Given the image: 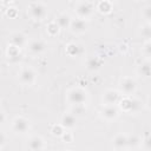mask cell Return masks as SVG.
Returning a JSON list of instances; mask_svg holds the SVG:
<instances>
[{"instance_id": "6da1fadb", "label": "cell", "mask_w": 151, "mask_h": 151, "mask_svg": "<svg viewBox=\"0 0 151 151\" xmlns=\"http://www.w3.org/2000/svg\"><path fill=\"white\" fill-rule=\"evenodd\" d=\"M88 99V94L86 92L85 88L83 87H79V86H76V87H72L67 91L66 93V101L73 106V105H85L86 101Z\"/></svg>"}, {"instance_id": "7a4b0ae2", "label": "cell", "mask_w": 151, "mask_h": 151, "mask_svg": "<svg viewBox=\"0 0 151 151\" xmlns=\"http://www.w3.org/2000/svg\"><path fill=\"white\" fill-rule=\"evenodd\" d=\"M118 107L125 113H136L142 107V101L133 98L132 96H124L118 101Z\"/></svg>"}, {"instance_id": "3957f363", "label": "cell", "mask_w": 151, "mask_h": 151, "mask_svg": "<svg viewBox=\"0 0 151 151\" xmlns=\"http://www.w3.org/2000/svg\"><path fill=\"white\" fill-rule=\"evenodd\" d=\"M47 13H48L47 6L42 2H39V1L32 2L27 7V14L29 15V18L32 20H35V21L44 20L47 17Z\"/></svg>"}, {"instance_id": "277c9868", "label": "cell", "mask_w": 151, "mask_h": 151, "mask_svg": "<svg viewBox=\"0 0 151 151\" xmlns=\"http://www.w3.org/2000/svg\"><path fill=\"white\" fill-rule=\"evenodd\" d=\"M118 88L123 96H132L137 91V81L132 77H123L118 83Z\"/></svg>"}, {"instance_id": "5b68a950", "label": "cell", "mask_w": 151, "mask_h": 151, "mask_svg": "<svg viewBox=\"0 0 151 151\" xmlns=\"http://www.w3.org/2000/svg\"><path fill=\"white\" fill-rule=\"evenodd\" d=\"M19 81L24 86H32L37 81V73L31 66H25L19 72Z\"/></svg>"}, {"instance_id": "8992f818", "label": "cell", "mask_w": 151, "mask_h": 151, "mask_svg": "<svg viewBox=\"0 0 151 151\" xmlns=\"http://www.w3.org/2000/svg\"><path fill=\"white\" fill-rule=\"evenodd\" d=\"M74 12L77 14V18L87 20L88 18L92 17V14L94 12V6L90 1H79V2H77L76 7H74Z\"/></svg>"}, {"instance_id": "52a82bcc", "label": "cell", "mask_w": 151, "mask_h": 151, "mask_svg": "<svg viewBox=\"0 0 151 151\" xmlns=\"http://www.w3.org/2000/svg\"><path fill=\"white\" fill-rule=\"evenodd\" d=\"M12 130L17 134H25L29 130V120L24 116H17L12 122Z\"/></svg>"}, {"instance_id": "ba28073f", "label": "cell", "mask_w": 151, "mask_h": 151, "mask_svg": "<svg viewBox=\"0 0 151 151\" xmlns=\"http://www.w3.org/2000/svg\"><path fill=\"white\" fill-rule=\"evenodd\" d=\"M68 29L76 34V35H80L87 32L88 29V21L86 19H81V18H77V19H72Z\"/></svg>"}, {"instance_id": "9c48e42d", "label": "cell", "mask_w": 151, "mask_h": 151, "mask_svg": "<svg viewBox=\"0 0 151 151\" xmlns=\"http://www.w3.org/2000/svg\"><path fill=\"white\" fill-rule=\"evenodd\" d=\"M99 116L106 122H113L119 117V109L117 105H104L99 111Z\"/></svg>"}, {"instance_id": "30bf717a", "label": "cell", "mask_w": 151, "mask_h": 151, "mask_svg": "<svg viewBox=\"0 0 151 151\" xmlns=\"http://www.w3.org/2000/svg\"><path fill=\"white\" fill-rule=\"evenodd\" d=\"M120 98H122V94L119 91L109 88L103 93V97H101L103 105H117Z\"/></svg>"}, {"instance_id": "8fae6325", "label": "cell", "mask_w": 151, "mask_h": 151, "mask_svg": "<svg viewBox=\"0 0 151 151\" xmlns=\"http://www.w3.org/2000/svg\"><path fill=\"white\" fill-rule=\"evenodd\" d=\"M26 47H27V50H28V52H29L31 54H33V55H39V54H41V53L45 52V50H46V44H45L44 40L34 39V40L28 41V44H27Z\"/></svg>"}, {"instance_id": "7c38bea8", "label": "cell", "mask_w": 151, "mask_h": 151, "mask_svg": "<svg viewBox=\"0 0 151 151\" xmlns=\"http://www.w3.org/2000/svg\"><path fill=\"white\" fill-rule=\"evenodd\" d=\"M127 134L118 133L111 140V147L113 150H126L127 149Z\"/></svg>"}, {"instance_id": "4fadbf2b", "label": "cell", "mask_w": 151, "mask_h": 151, "mask_svg": "<svg viewBox=\"0 0 151 151\" xmlns=\"http://www.w3.org/2000/svg\"><path fill=\"white\" fill-rule=\"evenodd\" d=\"M27 149L32 150V151H39V150L46 149L44 138L41 136H32L27 143Z\"/></svg>"}, {"instance_id": "5bb4252c", "label": "cell", "mask_w": 151, "mask_h": 151, "mask_svg": "<svg viewBox=\"0 0 151 151\" xmlns=\"http://www.w3.org/2000/svg\"><path fill=\"white\" fill-rule=\"evenodd\" d=\"M9 44H12V45H14V46H17L19 48H22V47H26L27 46L28 39H27V37L24 33L15 32V33H13L11 35V42Z\"/></svg>"}, {"instance_id": "9a60e30c", "label": "cell", "mask_w": 151, "mask_h": 151, "mask_svg": "<svg viewBox=\"0 0 151 151\" xmlns=\"http://www.w3.org/2000/svg\"><path fill=\"white\" fill-rule=\"evenodd\" d=\"M137 74L144 79L150 78L151 76V64L149 59H145L144 61H142V64H139V66L137 67Z\"/></svg>"}, {"instance_id": "2e32d148", "label": "cell", "mask_w": 151, "mask_h": 151, "mask_svg": "<svg viewBox=\"0 0 151 151\" xmlns=\"http://www.w3.org/2000/svg\"><path fill=\"white\" fill-rule=\"evenodd\" d=\"M76 123H77V118L70 112V113H65L61 117V122L60 124L64 126L65 130H72L76 127Z\"/></svg>"}, {"instance_id": "e0dca14e", "label": "cell", "mask_w": 151, "mask_h": 151, "mask_svg": "<svg viewBox=\"0 0 151 151\" xmlns=\"http://www.w3.org/2000/svg\"><path fill=\"white\" fill-rule=\"evenodd\" d=\"M71 20H72V18L70 17V14L68 13H60L57 18H55V22H57V25L60 27V29H68V27H70V24H71Z\"/></svg>"}, {"instance_id": "ac0fdd59", "label": "cell", "mask_w": 151, "mask_h": 151, "mask_svg": "<svg viewBox=\"0 0 151 151\" xmlns=\"http://www.w3.org/2000/svg\"><path fill=\"white\" fill-rule=\"evenodd\" d=\"M112 9H113V4L109 0H100L96 6V11L103 15L110 14L112 12Z\"/></svg>"}, {"instance_id": "d6986e66", "label": "cell", "mask_w": 151, "mask_h": 151, "mask_svg": "<svg viewBox=\"0 0 151 151\" xmlns=\"http://www.w3.org/2000/svg\"><path fill=\"white\" fill-rule=\"evenodd\" d=\"M20 50L21 48L17 47V46H14L12 44L8 45V48H7V58H8V60L11 63H17V61L20 60V55H21L20 54Z\"/></svg>"}, {"instance_id": "ffe728a7", "label": "cell", "mask_w": 151, "mask_h": 151, "mask_svg": "<svg viewBox=\"0 0 151 151\" xmlns=\"http://www.w3.org/2000/svg\"><path fill=\"white\" fill-rule=\"evenodd\" d=\"M60 27L57 25V22L53 20V21H51V22H48L47 25H46V33H47V35L48 37H51V38H54V37H58L59 35V33H60Z\"/></svg>"}, {"instance_id": "44dd1931", "label": "cell", "mask_w": 151, "mask_h": 151, "mask_svg": "<svg viewBox=\"0 0 151 151\" xmlns=\"http://www.w3.org/2000/svg\"><path fill=\"white\" fill-rule=\"evenodd\" d=\"M101 65H103V60L98 57H92L86 61V67L90 71H97L101 67Z\"/></svg>"}, {"instance_id": "7402d4cb", "label": "cell", "mask_w": 151, "mask_h": 151, "mask_svg": "<svg viewBox=\"0 0 151 151\" xmlns=\"http://www.w3.org/2000/svg\"><path fill=\"white\" fill-rule=\"evenodd\" d=\"M65 52L68 57H77L80 53V47L76 42H70L65 46Z\"/></svg>"}, {"instance_id": "603a6c76", "label": "cell", "mask_w": 151, "mask_h": 151, "mask_svg": "<svg viewBox=\"0 0 151 151\" xmlns=\"http://www.w3.org/2000/svg\"><path fill=\"white\" fill-rule=\"evenodd\" d=\"M140 143H142V138H139L136 134L127 137V149H132V150L139 149L140 147Z\"/></svg>"}, {"instance_id": "cb8c5ba5", "label": "cell", "mask_w": 151, "mask_h": 151, "mask_svg": "<svg viewBox=\"0 0 151 151\" xmlns=\"http://www.w3.org/2000/svg\"><path fill=\"white\" fill-rule=\"evenodd\" d=\"M71 113L76 117V118H79V117H84L86 114V106L83 104V105H73L72 109H71Z\"/></svg>"}, {"instance_id": "d4e9b609", "label": "cell", "mask_w": 151, "mask_h": 151, "mask_svg": "<svg viewBox=\"0 0 151 151\" xmlns=\"http://www.w3.org/2000/svg\"><path fill=\"white\" fill-rule=\"evenodd\" d=\"M140 35L144 40H150V38H151V26H150V24L145 22L140 27Z\"/></svg>"}, {"instance_id": "484cf974", "label": "cell", "mask_w": 151, "mask_h": 151, "mask_svg": "<svg viewBox=\"0 0 151 151\" xmlns=\"http://www.w3.org/2000/svg\"><path fill=\"white\" fill-rule=\"evenodd\" d=\"M142 18L145 20L146 24H150L151 21V6L146 5L142 8Z\"/></svg>"}, {"instance_id": "4316f807", "label": "cell", "mask_w": 151, "mask_h": 151, "mask_svg": "<svg viewBox=\"0 0 151 151\" xmlns=\"http://www.w3.org/2000/svg\"><path fill=\"white\" fill-rule=\"evenodd\" d=\"M64 131H65V129H64V126L61 124H55L51 129V133L54 137H61V134L64 133Z\"/></svg>"}, {"instance_id": "83f0119b", "label": "cell", "mask_w": 151, "mask_h": 151, "mask_svg": "<svg viewBox=\"0 0 151 151\" xmlns=\"http://www.w3.org/2000/svg\"><path fill=\"white\" fill-rule=\"evenodd\" d=\"M142 53L146 57V59L150 58V55H151V42H150V40H145V42L142 47Z\"/></svg>"}, {"instance_id": "f1b7e54d", "label": "cell", "mask_w": 151, "mask_h": 151, "mask_svg": "<svg viewBox=\"0 0 151 151\" xmlns=\"http://www.w3.org/2000/svg\"><path fill=\"white\" fill-rule=\"evenodd\" d=\"M140 147H142V149H144V150H150V149H151V139H150L149 133H146V134H145V137H144V138H142Z\"/></svg>"}, {"instance_id": "f546056e", "label": "cell", "mask_w": 151, "mask_h": 151, "mask_svg": "<svg viewBox=\"0 0 151 151\" xmlns=\"http://www.w3.org/2000/svg\"><path fill=\"white\" fill-rule=\"evenodd\" d=\"M60 138L64 143H72L73 142V133L71 131H64V133L61 134Z\"/></svg>"}, {"instance_id": "4dcf8cb0", "label": "cell", "mask_w": 151, "mask_h": 151, "mask_svg": "<svg viewBox=\"0 0 151 151\" xmlns=\"http://www.w3.org/2000/svg\"><path fill=\"white\" fill-rule=\"evenodd\" d=\"M6 15L9 17V18H15V17L18 15L17 8H15V7H9V8L7 9V12H6Z\"/></svg>"}, {"instance_id": "1f68e13d", "label": "cell", "mask_w": 151, "mask_h": 151, "mask_svg": "<svg viewBox=\"0 0 151 151\" xmlns=\"http://www.w3.org/2000/svg\"><path fill=\"white\" fill-rule=\"evenodd\" d=\"M5 144H6V136L2 132H0V149H2Z\"/></svg>"}, {"instance_id": "d6a6232c", "label": "cell", "mask_w": 151, "mask_h": 151, "mask_svg": "<svg viewBox=\"0 0 151 151\" xmlns=\"http://www.w3.org/2000/svg\"><path fill=\"white\" fill-rule=\"evenodd\" d=\"M119 50H120V52H126L127 50H129V47H127V45H125V44H122L120 46H119Z\"/></svg>"}, {"instance_id": "836d02e7", "label": "cell", "mask_w": 151, "mask_h": 151, "mask_svg": "<svg viewBox=\"0 0 151 151\" xmlns=\"http://www.w3.org/2000/svg\"><path fill=\"white\" fill-rule=\"evenodd\" d=\"M5 119H6V118H5V113L0 110V125H2V124L5 123Z\"/></svg>"}, {"instance_id": "e575fe53", "label": "cell", "mask_w": 151, "mask_h": 151, "mask_svg": "<svg viewBox=\"0 0 151 151\" xmlns=\"http://www.w3.org/2000/svg\"><path fill=\"white\" fill-rule=\"evenodd\" d=\"M1 1H2V2H5V4H9L12 0H1Z\"/></svg>"}, {"instance_id": "d590c367", "label": "cell", "mask_w": 151, "mask_h": 151, "mask_svg": "<svg viewBox=\"0 0 151 151\" xmlns=\"http://www.w3.org/2000/svg\"><path fill=\"white\" fill-rule=\"evenodd\" d=\"M109 1H111V2L113 4V2H116V1H119V0H109Z\"/></svg>"}, {"instance_id": "8d00e7d4", "label": "cell", "mask_w": 151, "mask_h": 151, "mask_svg": "<svg viewBox=\"0 0 151 151\" xmlns=\"http://www.w3.org/2000/svg\"><path fill=\"white\" fill-rule=\"evenodd\" d=\"M134 1H143V0H134Z\"/></svg>"}]
</instances>
